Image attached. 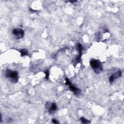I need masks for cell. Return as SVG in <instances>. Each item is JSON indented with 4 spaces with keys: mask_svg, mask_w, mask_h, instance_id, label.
I'll use <instances>...</instances> for the list:
<instances>
[{
    "mask_svg": "<svg viewBox=\"0 0 124 124\" xmlns=\"http://www.w3.org/2000/svg\"><path fill=\"white\" fill-rule=\"evenodd\" d=\"M80 120L81 122V123H82L83 124H89V123H90V122L89 120H88L87 119H85L84 117H81L80 118Z\"/></svg>",
    "mask_w": 124,
    "mask_h": 124,
    "instance_id": "9c48e42d",
    "label": "cell"
},
{
    "mask_svg": "<svg viewBox=\"0 0 124 124\" xmlns=\"http://www.w3.org/2000/svg\"><path fill=\"white\" fill-rule=\"evenodd\" d=\"M52 123H54V124H58V123H59V121H58L57 120L55 119H52Z\"/></svg>",
    "mask_w": 124,
    "mask_h": 124,
    "instance_id": "8fae6325",
    "label": "cell"
},
{
    "mask_svg": "<svg viewBox=\"0 0 124 124\" xmlns=\"http://www.w3.org/2000/svg\"><path fill=\"white\" fill-rule=\"evenodd\" d=\"M65 84H66V85H67L69 86V89H70V90L72 92H73V93H74L75 95H78L80 94V93L81 92L80 90L76 88L74 85H73L71 83L69 79L67 78H65Z\"/></svg>",
    "mask_w": 124,
    "mask_h": 124,
    "instance_id": "3957f363",
    "label": "cell"
},
{
    "mask_svg": "<svg viewBox=\"0 0 124 124\" xmlns=\"http://www.w3.org/2000/svg\"><path fill=\"white\" fill-rule=\"evenodd\" d=\"M46 108L48 109V111L49 113H52L54 112L57 109V107L56 104L55 103H50L47 102L46 103Z\"/></svg>",
    "mask_w": 124,
    "mask_h": 124,
    "instance_id": "5b68a950",
    "label": "cell"
},
{
    "mask_svg": "<svg viewBox=\"0 0 124 124\" xmlns=\"http://www.w3.org/2000/svg\"><path fill=\"white\" fill-rule=\"evenodd\" d=\"M5 76L13 82L16 83L18 80V73L16 71L7 69L5 72Z\"/></svg>",
    "mask_w": 124,
    "mask_h": 124,
    "instance_id": "7a4b0ae2",
    "label": "cell"
},
{
    "mask_svg": "<svg viewBox=\"0 0 124 124\" xmlns=\"http://www.w3.org/2000/svg\"><path fill=\"white\" fill-rule=\"evenodd\" d=\"M12 33L14 36L17 39H20L23 38L24 35V31L21 29H14L12 31Z\"/></svg>",
    "mask_w": 124,
    "mask_h": 124,
    "instance_id": "277c9868",
    "label": "cell"
},
{
    "mask_svg": "<svg viewBox=\"0 0 124 124\" xmlns=\"http://www.w3.org/2000/svg\"><path fill=\"white\" fill-rule=\"evenodd\" d=\"M90 64L96 74H99L103 70L102 64L98 60L92 59L90 62Z\"/></svg>",
    "mask_w": 124,
    "mask_h": 124,
    "instance_id": "6da1fadb",
    "label": "cell"
},
{
    "mask_svg": "<svg viewBox=\"0 0 124 124\" xmlns=\"http://www.w3.org/2000/svg\"><path fill=\"white\" fill-rule=\"evenodd\" d=\"M76 47L79 52V55L76 58V61H77V62H80L81 61V55H82V45L78 43Z\"/></svg>",
    "mask_w": 124,
    "mask_h": 124,
    "instance_id": "52a82bcc",
    "label": "cell"
},
{
    "mask_svg": "<svg viewBox=\"0 0 124 124\" xmlns=\"http://www.w3.org/2000/svg\"><path fill=\"white\" fill-rule=\"evenodd\" d=\"M45 75H46V79H48V77H49V71L48 70H46L45 72Z\"/></svg>",
    "mask_w": 124,
    "mask_h": 124,
    "instance_id": "30bf717a",
    "label": "cell"
},
{
    "mask_svg": "<svg viewBox=\"0 0 124 124\" xmlns=\"http://www.w3.org/2000/svg\"><path fill=\"white\" fill-rule=\"evenodd\" d=\"M19 52L21 53V56H24L28 55V50L26 49H22L19 50Z\"/></svg>",
    "mask_w": 124,
    "mask_h": 124,
    "instance_id": "ba28073f",
    "label": "cell"
},
{
    "mask_svg": "<svg viewBox=\"0 0 124 124\" xmlns=\"http://www.w3.org/2000/svg\"><path fill=\"white\" fill-rule=\"evenodd\" d=\"M121 75H122V72L120 70L118 71L117 73H114V74L111 75L109 78V82L110 83H112L114 81V80L117 78L118 77H120L121 76Z\"/></svg>",
    "mask_w": 124,
    "mask_h": 124,
    "instance_id": "8992f818",
    "label": "cell"
}]
</instances>
